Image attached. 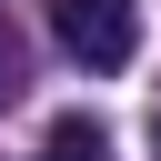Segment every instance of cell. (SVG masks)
Returning <instances> with one entry per match:
<instances>
[{
  "instance_id": "6da1fadb",
  "label": "cell",
  "mask_w": 161,
  "mask_h": 161,
  "mask_svg": "<svg viewBox=\"0 0 161 161\" xmlns=\"http://www.w3.org/2000/svg\"><path fill=\"white\" fill-rule=\"evenodd\" d=\"M50 30L80 70H121L141 50V0H50Z\"/></svg>"
},
{
  "instance_id": "7a4b0ae2",
  "label": "cell",
  "mask_w": 161,
  "mask_h": 161,
  "mask_svg": "<svg viewBox=\"0 0 161 161\" xmlns=\"http://www.w3.org/2000/svg\"><path fill=\"white\" fill-rule=\"evenodd\" d=\"M40 161H111V131H101V121H80V111H60Z\"/></svg>"
},
{
  "instance_id": "3957f363",
  "label": "cell",
  "mask_w": 161,
  "mask_h": 161,
  "mask_svg": "<svg viewBox=\"0 0 161 161\" xmlns=\"http://www.w3.org/2000/svg\"><path fill=\"white\" fill-rule=\"evenodd\" d=\"M20 101V50H10V30H0V111Z\"/></svg>"
}]
</instances>
